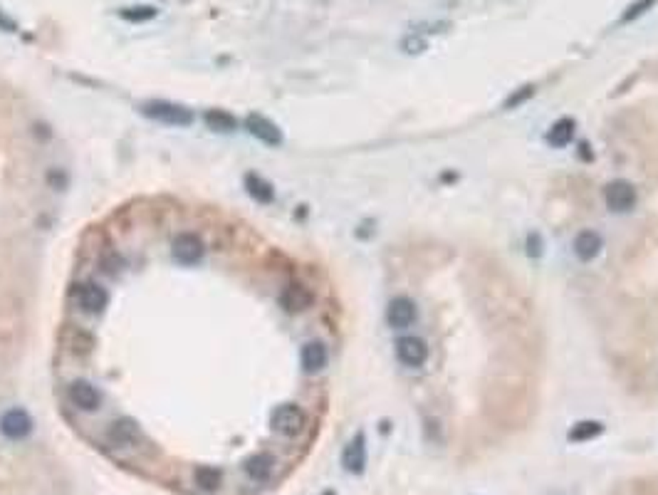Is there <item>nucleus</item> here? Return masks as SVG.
<instances>
[{"mask_svg": "<svg viewBox=\"0 0 658 495\" xmlns=\"http://www.w3.org/2000/svg\"><path fill=\"white\" fill-rule=\"evenodd\" d=\"M396 357H399L401 364L411 369H419L426 364L429 359V347L421 337H414V334H406V337L396 339Z\"/></svg>", "mask_w": 658, "mask_h": 495, "instance_id": "nucleus-6", "label": "nucleus"}, {"mask_svg": "<svg viewBox=\"0 0 658 495\" xmlns=\"http://www.w3.org/2000/svg\"><path fill=\"white\" fill-rule=\"evenodd\" d=\"M322 495H336V493H334V491H324Z\"/></svg>", "mask_w": 658, "mask_h": 495, "instance_id": "nucleus-30", "label": "nucleus"}, {"mask_svg": "<svg viewBox=\"0 0 658 495\" xmlns=\"http://www.w3.org/2000/svg\"><path fill=\"white\" fill-rule=\"evenodd\" d=\"M601 431H604V426H601L599 421H579V423H574V426L569 428V441L572 443L589 441V438L599 436Z\"/></svg>", "mask_w": 658, "mask_h": 495, "instance_id": "nucleus-21", "label": "nucleus"}, {"mask_svg": "<svg viewBox=\"0 0 658 495\" xmlns=\"http://www.w3.org/2000/svg\"><path fill=\"white\" fill-rule=\"evenodd\" d=\"M275 471V458L270 456V453H255V456H250L248 461H245V473H248L253 481L263 483L268 481L270 476H273Z\"/></svg>", "mask_w": 658, "mask_h": 495, "instance_id": "nucleus-16", "label": "nucleus"}, {"mask_svg": "<svg viewBox=\"0 0 658 495\" xmlns=\"http://www.w3.org/2000/svg\"><path fill=\"white\" fill-rule=\"evenodd\" d=\"M99 265H102V270L107 275H117V273H122V268H124V258L117 250H104L102 258H99Z\"/></svg>", "mask_w": 658, "mask_h": 495, "instance_id": "nucleus-23", "label": "nucleus"}, {"mask_svg": "<svg viewBox=\"0 0 658 495\" xmlns=\"http://www.w3.org/2000/svg\"><path fill=\"white\" fill-rule=\"evenodd\" d=\"M35 423L30 419V414L25 409H8V411L0 416V433L10 441H23L33 433Z\"/></svg>", "mask_w": 658, "mask_h": 495, "instance_id": "nucleus-3", "label": "nucleus"}, {"mask_svg": "<svg viewBox=\"0 0 658 495\" xmlns=\"http://www.w3.org/2000/svg\"><path fill=\"white\" fill-rule=\"evenodd\" d=\"M658 3V0H634V3L629 5V8L621 13V18H619V23L621 25H629V23H634L636 18H641V15H646L649 13L651 8Z\"/></svg>", "mask_w": 658, "mask_h": 495, "instance_id": "nucleus-22", "label": "nucleus"}, {"mask_svg": "<svg viewBox=\"0 0 658 495\" xmlns=\"http://www.w3.org/2000/svg\"><path fill=\"white\" fill-rule=\"evenodd\" d=\"M606 208L614 213H629L636 206V188L629 181H611L604 188Z\"/></svg>", "mask_w": 658, "mask_h": 495, "instance_id": "nucleus-5", "label": "nucleus"}, {"mask_svg": "<svg viewBox=\"0 0 658 495\" xmlns=\"http://www.w3.org/2000/svg\"><path fill=\"white\" fill-rule=\"evenodd\" d=\"M574 127H577L574 119H569V117L555 122L550 127V132H547V144H550V147H555V149L567 147V144L574 139Z\"/></svg>", "mask_w": 658, "mask_h": 495, "instance_id": "nucleus-18", "label": "nucleus"}, {"mask_svg": "<svg viewBox=\"0 0 658 495\" xmlns=\"http://www.w3.org/2000/svg\"><path fill=\"white\" fill-rule=\"evenodd\" d=\"M327 347L322 342H307L302 347V354H300V362H302V369L307 374H317L327 367Z\"/></svg>", "mask_w": 658, "mask_h": 495, "instance_id": "nucleus-13", "label": "nucleus"}, {"mask_svg": "<svg viewBox=\"0 0 658 495\" xmlns=\"http://www.w3.org/2000/svg\"><path fill=\"white\" fill-rule=\"evenodd\" d=\"M245 129L268 147H280L283 144V132L278 129V124H273L263 114H248L245 117Z\"/></svg>", "mask_w": 658, "mask_h": 495, "instance_id": "nucleus-9", "label": "nucleus"}, {"mask_svg": "<svg viewBox=\"0 0 658 495\" xmlns=\"http://www.w3.org/2000/svg\"><path fill=\"white\" fill-rule=\"evenodd\" d=\"M142 114L154 122L169 124V127H191L193 124V112L183 104L166 102V99H152L142 104Z\"/></svg>", "mask_w": 658, "mask_h": 495, "instance_id": "nucleus-1", "label": "nucleus"}, {"mask_svg": "<svg viewBox=\"0 0 658 495\" xmlns=\"http://www.w3.org/2000/svg\"><path fill=\"white\" fill-rule=\"evenodd\" d=\"M195 481H198V486L203 488V491H215V488H218V483H220V471L203 466V468H198V471H195Z\"/></svg>", "mask_w": 658, "mask_h": 495, "instance_id": "nucleus-24", "label": "nucleus"}, {"mask_svg": "<svg viewBox=\"0 0 658 495\" xmlns=\"http://www.w3.org/2000/svg\"><path fill=\"white\" fill-rule=\"evenodd\" d=\"M527 253H530L532 258H537V255L542 253V238L537 236V233H532V236L527 238Z\"/></svg>", "mask_w": 658, "mask_h": 495, "instance_id": "nucleus-27", "label": "nucleus"}, {"mask_svg": "<svg viewBox=\"0 0 658 495\" xmlns=\"http://www.w3.org/2000/svg\"><path fill=\"white\" fill-rule=\"evenodd\" d=\"M314 302V295L310 292L305 285H288V288L283 290V295H280V305H283L288 312H305V309H310Z\"/></svg>", "mask_w": 658, "mask_h": 495, "instance_id": "nucleus-12", "label": "nucleus"}, {"mask_svg": "<svg viewBox=\"0 0 658 495\" xmlns=\"http://www.w3.org/2000/svg\"><path fill=\"white\" fill-rule=\"evenodd\" d=\"M171 253H174L176 263L181 265H195L205 253V246L200 241V236L195 233H178L171 243Z\"/></svg>", "mask_w": 658, "mask_h": 495, "instance_id": "nucleus-4", "label": "nucleus"}, {"mask_svg": "<svg viewBox=\"0 0 658 495\" xmlns=\"http://www.w3.org/2000/svg\"><path fill=\"white\" fill-rule=\"evenodd\" d=\"M270 423H273V428L278 433H283V436H288V438H295L305 431L307 416H305V411L297 404H283V406H278L273 411Z\"/></svg>", "mask_w": 658, "mask_h": 495, "instance_id": "nucleus-2", "label": "nucleus"}, {"mask_svg": "<svg viewBox=\"0 0 658 495\" xmlns=\"http://www.w3.org/2000/svg\"><path fill=\"white\" fill-rule=\"evenodd\" d=\"M416 305L409 297H394L386 307V322L391 329H406L416 322Z\"/></svg>", "mask_w": 658, "mask_h": 495, "instance_id": "nucleus-10", "label": "nucleus"}, {"mask_svg": "<svg viewBox=\"0 0 658 495\" xmlns=\"http://www.w3.org/2000/svg\"><path fill=\"white\" fill-rule=\"evenodd\" d=\"M159 10L154 5H132V8H122L119 10V18L127 20V23H149V20L157 18Z\"/></svg>", "mask_w": 658, "mask_h": 495, "instance_id": "nucleus-20", "label": "nucleus"}, {"mask_svg": "<svg viewBox=\"0 0 658 495\" xmlns=\"http://www.w3.org/2000/svg\"><path fill=\"white\" fill-rule=\"evenodd\" d=\"M341 466H344L349 473H354V476L364 473V466H366V438H364V433H356V436L344 446V453H341Z\"/></svg>", "mask_w": 658, "mask_h": 495, "instance_id": "nucleus-11", "label": "nucleus"}, {"mask_svg": "<svg viewBox=\"0 0 658 495\" xmlns=\"http://www.w3.org/2000/svg\"><path fill=\"white\" fill-rule=\"evenodd\" d=\"M535 94V84H527V87H522V89H517V92H512L510 97H507V102H505V107L507 109H515L517 104H522V102H527V99Z\"/></svg>", "mask_w": 658, "mask_h": 495, "instance_id": "nucleus-25", "label": "nucleus"}, {"mask_svg": "<svg viewBox=\"0 0 658 495\" xmlns=\"http://www.w3.org/2000/svg\"><path fill=\"white\" fill-rule=\"evenodd\" d=\"M74 295H77L79 307H82L87 314H102L104 309H107V305H109L107 290H104L102 285H97V283L77 285V292H74Z\"/></svg>", "mask_w": 658, "mask_h": 495, "instance_id": "nucleus-8", "label": "nucleus"}, {"mask_svg": "<svg viewBox=\"0 0 658 495\" xmlns=\"http://www.w3.org/2000/svg\"><path fill=\"white\" fill-rule=\"evenodd\" d=\"M0 28H3L5 33H15V30H18V28H15L13 20H10L8 15H3V10H0Z\"/></svg>", "mask_w": 658, "mask_h": 495, "instance_id": "nucleus-29", "label": "nucleus"}, {"mask_svg": "<svg viewBox=\"0 0 658 495\" xmlns=\"http://www.w3.org/2000/svg\"><path fill=\"white\" fill-rule=\"evenodd\" d=\"M74 352H79V354H87V352H92V347H94V339H92V334H87V332H82V329H77L74 332Z\"/></svg>", "mask_w": 658, "mask_h": 495, "instance_id": "nucleus-26", "label": "nucleus"}, {"mask_svg": "<svg viewBox=\"0 0 658 495\" xmlns=\"http://www.w3.org/2000/svg\"><path fill=\"white\" fill-rule=\"evenodd\" d=\"M404 47H406V52H424L426 42L421 38H409V40H404Z\"/></svg>", "mask_w": 658, "mask_h": 495, "instance_id": "nucleus-28", "label": "nucleus"}, {"mask_svg": "<svg viewBox=\"0 0 658 495\" xmlns=\"http://www.w3.org/2000/svg\"><path fill=\"white\" fill-rule=\"evenodd\" d=\"M245 191H248V196L253 198V201L265 203V206L275 201L273 183H268L263 176H258V173H245Z\"/></svg>", "mask_w": 658, "mask_h": 495, "instance_id": "nucleus-17", "label": "nucleus"}, {"mask_svg": "<svg viewBox=\"0 0 658 495\" xmlns=\"http://www.w3.org/2000/svg\"><path fill=\"white\" fill-rule=\"evenodd\" d=\"M137 436H139L137 421L129 416L117 419V421L112 423V428H109V441H112L114 446H132V443L137 441Z\"/></svg>", "mask_w": 658, "mask_h": 495, "instance_id": "nucleus-15", "label": "nucleus"}, {"mask_svg": "<svg viewBox=\"0 0 658 495\" xmlns=\"http://www.w3.org/2000/svg\"><path fill=\"white\" fill-rule=\"evenodd\" d=\"M67 399L72 402V406H77L79 411H97L99 404H102V394L94 384L84 382V379H74L67 387Z\"/></svg>", "mask_w": 658, "mask_h": 495, "instance_id": "nucleus-7", "label": "nucleus"}, {"mask_svg": "<svg viewBox=\"0 0 658 495\" xmlns=\"http://www.w3.org/2000/svg\"><path fill=\"white\" fill-rule=\"evenodd\" d=\"M601 246H604V241H601L599 233L582 231V233H577V238H574V255L579 260H584V263H589V260H594L596 255L601 253Z\"/></svg>", "mask_w": 658, "mask_h": 495, "instance_id": "nucleus-14", "label": "nucleus"}, {"mask_svg": "<svg viewBox=\"0 0 658 495\" xmlns=\"http://www.w3.org/2000/svg\"><path fill=\"white\" fill-rule=\"evenodd\" d=\"M203 122L208 129H213V132H235L238 129V119L233 117L230 112H225V109H208V112L203 114Z\"/></svg>", "mask_w": 658, "mask_h": 495, "instance_id": "nucleus-19", "label": "nucleus"}]
</instances>
